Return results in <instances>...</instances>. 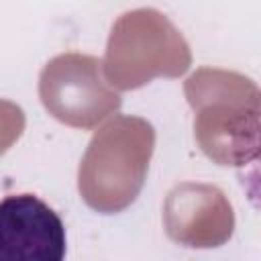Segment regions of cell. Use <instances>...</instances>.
<instances>
[{"label":"cell","mask_w":261,"mask_h":261,"mask_svg":"<svg viewBox=\"0 0 261 261\" xmlns=\"http://www.w3.org/2000/svg\"><path fill=\"white\" fill-rule=\"evenodd\" d=\"M65 226L59 214L33 194L0 200V261H61Z\"/></svg>","instance_id":"6da1fadb"}]
</instances>
